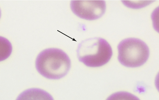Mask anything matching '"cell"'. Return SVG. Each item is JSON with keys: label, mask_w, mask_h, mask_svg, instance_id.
I'll list each match as a JSON object with an SVG mask.
<instances>
[{"label": "cell", "mask_w": 159, "mask_h": 100, "mask_svg": "<svg viewBox=\"0 0 159 100\" xmlns=\"http://www.w3.org/2000/svg\"><path fill=\"white\" fill-rule=\"evenodd\" d=\"M71 67V60L62 50L56 48L46 49L36 59L38 72L47 79L57 80L66 75Z\"/></svg>", "instance_id": "cell-1"}, {"label": "cell", "mask_w": 159, "mask_h": 100, "mask_svg": "<svg viewBox=\"0 0 159 100\" xmlns=\"http://www.w3.org/2000/svg\"><path fill=\"white\" fill-rule=\"evenodd\" d=\"M77 53L79 61L90 67H100L107 64L113 55L110 44L101 37L83 41L78 45Z\"/></svg>", "instance_id": "cell-2"}, {"label": "cell", "mask_w": 159, "mask_h": 100, "mask_svg": "<svg viewBox=\"0 0 159 100\" xmlns=\"http://www.w3.org/2000/svg\"><path fill=\"white\" fill-rule=\"evenodd\" d=\"M118 59L127 67L136 68L143 65L150 55L149 48L145 42L137 38L125 39L117 46Z\"/></svg>", "instance_id": "cell-3"}, {"label": "cell", "mask_w": 159, "mask_h": 100, "mask_svg": "<svg viewBox=\"0 0 159 100\" xmlns=\"http://www.w3.org/2000/svg\"><path fill=\"white\" fill-rule=\"evenodd\" d=\"M70 8L74 14L81 19L89 21L98 19L104 14V1H71Z\"/></svg>", "instance_id": "cell-4"}, {"label": "cell", "mask_w": 159, "mask_h": 100, "mask_svg": "<svg viewBox=\"0 0 159 100\" xmlns=\"http://www.w3.org/2000/svg\"><path fill=\"white\" fill-rule=\"evenodd\" d=\"M17 100H53L52 96L45 91L38 88H32L22 92Z\"/></svg>", "instance_id": "cell-5"}, {"label": "cell", "mask_w": 159, "mask_h": 100, "mask_svg": "<svg viewBox=\"0 0 159 100\" xmlns=\"http://www.w3.org/2000/svg\"><path fill=\"white\" fill-rule=\"evenodd\" d=\"M0 61L4 60L11 55L12 52V46L11 42L5 37H0Z\"/></svg>", "instance_id": "cell-6"}]
</instances>
